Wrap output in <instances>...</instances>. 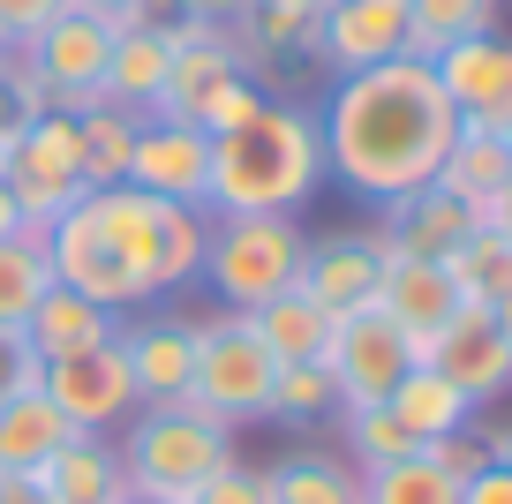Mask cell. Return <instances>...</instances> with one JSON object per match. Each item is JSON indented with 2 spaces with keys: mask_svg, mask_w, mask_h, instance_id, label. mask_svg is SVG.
Returning <instances> with one entry per match:
<instances>
[{
  "mask_svg": "<svg viewBox=\"0 0 512 504\" xmlns=\"http://www.w3.org/2000/svg\"><path fill=\"white\" fill-rule=\"evenodd\" d=\"M317 128H324V166L354 196L400 204V196L437 181L452 136H460V113H452L437 68L422 53H400V61H377L362 76H339Z\"/></svg>",
  "mask_w": 512,
  "mask_h": 504,
  "instance_id": "1",
  "label": "cell"
},
{
  "mask_svg": "<svg viewBox=\"0 0 512 504\" xmlns=\"http://www.w3.org/2000/svg\"><path fill=\"white\" fill-rule=\"evenodd\" d=\"M324 181H332V166H324L317 113L264 98L234 136H211V196H204V211L211 219H226V211H279V219H294Z\"/></svg>",
  "mask_w": 512,
  "mask_h": 504,
  "instance_id": "2",
  "label": "cell"
},
{
  "mask_svg": "<svg viewBox=\"0 0 512 504\" xmlns=\"http://www.w3.org/2000/svg\"><path fill=\"white\" fill-rule=\"evenodd\" d=\"M83 219H91L98 241L144 279L151 301L174 294V286H189L196 271H204L211 211H196V204H166V196L128 189V181H121V189H91V196H83Z\"/></svg>",
  "mask_w": 512,
  "mask_h": 504,
  "instance_id": "3",
  "label": "cell"
},
{
  "mask_svg": "<svg viewBox=\"0 0 512 504\" xmlns=\"http://www.w3.org/2000/svg\"><path fill=\"white\" fill-rule=\"evenodd\" d=\"M113 444H121L128 497L144 504H196L211 474L234 467V429L196 407H136L113 429Z\"/></svg>",
  "mask_w": 512,
  "mask_h": 504,
  "instance_id": "4",
  "label": "cell"
},
{
  "mask_svg": "<svg viewBox=\"0 0 512 504\" xmlns=\"http://www.w3.org/2000/svg\"><path fill=\"white\" fill-rule=\"evenodd\" d=\"M302 241L309 234L294 219H279V211H226L204 234V271L196 279H211L226 309L249 316L302 279Z\"/></svg>",
  "mask_w": 512,
  "mask_h": 504,
  "instance_id": "5",
  "label": "cell"
},
{
  "mask_svg": "<svg viewBox=\"0 0 512 504\" xmlns=\"http://www.w3.org/2000/svg\"><path fill=\"white\" fill-rule=\"evenodd\" d=\"M272 384L279 362L272 347L249 331V316H196V384L181 407L211 414V422L241 429V422H272Z\"/></svg>",
  "mask_w": 512,
  "mask_h": 504,
  "instance_id": "6",
  "label": "cell"
},
{
  "mask_svg": "<svg viewBox=\"0 0 512 504\" xmlns=\"http://www.w3.org/2000/svg\"><path fill=\"white\" fill-rule=\"evenodd\" d=\"M8 196L23 204V219H61V211H76L83 196H91L76 113H38V121L8 143Z\"/></svg>",
  "mask_w": 512,
  "mask_h": 504,
  "instance_id": "7",
  "label": "cell"
},
{
  "mask_svg": "<svg viewBox=\"0 0 512 504\" xmlns=\"http://www.w3.org/2000/svg\"><path fill=\"white\" fill-rule=\"evenodd\" d=\"M324 369H332V384H339V414L347 407H384L392 384L415 369V339H407L384 309H354V316L332 324Z\"/></svg>",
  "mask_w": 512,
  "mask_h": 504,
  "instance_id": "8",
  "label": "cell"
},
{
  "mask_svg": "<svg viewBox=\"0 0 512 504\" xmlns=\"http://www.w3.org/2000/svg\"><path fill=\"white\" fill-rule=\"evenodd\" d=\"M38 392L61 407V422L76 429V437H113L128 414L144 407V399H136V377H128L121 339H106V347H83V354H68V362H46Z\"/></svg>",
  "mask_w": 512,
  "mask_h": 504,
  "instance_id": "9",
  "label": "cell"
},
{
  "mask_svg": "<svg viewBox=\"0 0 512 504\" xmlns=\"http://www.w3.org/2000/svg\"><path fill=\"white\" fill-rule=\"evenodd\" d=\"M106 53H113V31L98 16H83V8H68L61 23H46L23 46V61L53 91V113H91V106H106Z\"/></svg>",
  "mask_w": 512,
  "mask_h": 504,
  "instance_id": "10",
  "label": "cell"
},
{
  "mask_svg": "<svg viewBox=\"0 0 512 504\" xmlns=\"http://www.w3.org/2000/svg\"><path fill=\"white\" fill-rule=\"evenodd\" d=\"M422 362L445 384H460L475 407H490V399L512 392V347H505V331H497L490 309H460L437 339H422Z\"/></svg>",
  "mask_w": 512,
  "mask_h": 504,
  "instance_id": "11",
  "label": "cell"
},
{
  "mask_svg": "<svg viewBox=\"0 0 512 504\" xmlns=\"http://www.w3.org/2000/svg\"><path fill=\"white\" fill-rule=\"evenodd\" d=\"M128 189H151L166 204H196L211 196V136L189 121H144L136 151H128Z\"/></svg>",
  "mask_w": 512,
  "mask_h": 504,
  "instance_id": "12",
  "label": "cell"
},
{
  "mask_svg": "<svg viewBox=\"0 0 512 504\" xmlns=\"http://www.w3.org/2000/svg\"><path fill=\"white\" fill-rule=\"evenodd\" d=\"M377 271H384L377 234H369V226H339V234L302 241V279H294V286H302L317 309L354 316V309H369V301H377Z\"/></svg>",
  "mask_w": 512,
  "mask_h": 504,
  "instance_id": "13",
  "label": "cell"
},
{
  "mask_svg": "<svg viewBox=\"0 0 512 504\" xmlns=\"http://www.w3.org/2000/svg\"><path fill=\"white\" fill-rule=\"evenodd\" d=\"M144 407H181L196 384V316H136L113 331Z\"/></svg>",
  "mask_w": 512,
  "mask_h": 504,
  "instance_id": "14",
  "label": "cell"
},
{
  "mask_svg": "<svg viewBox=\"0 0 512 504\" xmlns=\"http://www.w3.org/2000/svg\"><path fill=\"white\" fill-rule=\"evenodd\" d=\"M430 68L460 121H482L497 136L512 128V38H460V46L430 53Z\"/></svg>",
  "mask_w": 512,
  "mask_h": 504,
  "instance_id": "15",
  "label": "cell"
},
{
  "mask_svg": "<svg viewBox=\"0 0 512 504\" xmlns=\"http://www.w3.org/2000/svg\"><path fill=\"white\" fill-rule=\"evenodd\" d=\"M234 76H241V68H234V46H226V23H181L151 121H189L196 128L204 106L219 98V83H234Z\"/></svg>",
  "mask_w": 512,
  "mask_h": 504,
  "instance_id": "16",
  "label": "cell"
},
{
  "mask_svg": "<svg viewBox=\"0 0 512 504\" xmlns=\"http://www.w3.org/2000/svg\"><path fill=\"white\" fill-rule=\"evenodd\" d=\"M482 226V211H467L460 196H445L430 181V189L400 196V204H384V226H369L377 234L384 256H415V264H445L452 249H460L467 234Z\"/></svg>",
  "mask_w": 512,
  "mask_h": 504,
  "instance_id": "17",
  "label": "cell"
},
{
  "mask_svg": "<svg viewBox=\"0 0 512 504\" xmlns=\"http://www.w3.org/2000/svg\"><path fill=\"white\" fill-rule=\"evenodd\" d=\"M369 309L392 316V324L415 339V362H422V339H437V331H445L452 316L467 309V301H460V286H452V271H445V264L384 256V271H377V301H369Z\"/></svg>",
  "mask_w": 512,
  "mask_h": 504,
  "instance_id": "18",
  "label": "cell"
},
{
  "mask_svg": "<svg viewBox=\"0 0 512 504\" xmlns=\"http://www.w3.org/2000/svg\"><path fill=\"white\" fill-rule=\"evenodd\" d=\"M407 53V0H332L324 8V68L362 76Z\"/></svg>",
  "mask_w": 512,
  "mask_h": 504,
  "instance_id": "19",
  "label": "cell"
},
{
  "mask_svg": "<svg viewBox=\"0 0 512 504\" xmlns=\"http://www.w3.org/2000/svg\"><path fill=\"white\" fill-rule=\"evenodd\" d=\"M31 482L46 504H128V474H121V444L113 437H68Z\"/></svg>",
  "mask_w": 512,
  "mask_h": 504,
  "instance_id": "20",
  "label": "cell"
},
{
  "mask_svg": "<svg viewBox=\"0 0 512 504\" xmlns=\"http://www.w3.org/2000/svg\"><path fill=\"white\" fill-rule=\"evenodd\" d=\"M113 331H121V316H113V309H98V301L68 294V286L53 279L46 294H38L31 324H23V347H31V362L46 369V362H68V354H83V347H106Z\"/></svg>",
  "mask_w": 512,
  "mask_h": 504,
  "instance_id": "21",
  "label": "cell"
},
{
  "mask_svg": "<svg viewBox=\"0 0 512 504\" xmlns=\"http://www.w3.org/2000/svg\"><path fill=\"white\" fill-rule=\"evenodd\" d=\"M53 219H23L16 241H0V339H23V324H31L38 294L53 286Z\"/></svg>",
  "mask_w": 512,
  "mask_h": 504,
  "instance_id": "22",
  "label": "cell"
},
{
  "mask_svg": "<svg viewBox=\"0 0 512 504\" xmlns=\"http://www.w3.org/2000/svg\"><path fill=\"white\" fill-rule=\"evenodd\" d=\"M505 181H512V143L497 136V128H482V121H460L445 166H437V189L460 196L467 211H490V196L505 189Z\"/></svg>",
  "mask_w": 512,
  "mask_h": 504,
  "instance_id": "23",
  "label": "cell"
},
{
  "mask_svg": "<svg viewBox=\"0 0 512 504\" xmlns=\"http://www.w3.org/2000/svg\"><path fill=\"white\" fill-rule=\"evenodd\" d=\"M76 429L46 392H0V474H38Z\"/></svg>",
  "mask_w": 512,
  "mask_h": 504,
  "instance_id": "24",
  "label": "cell"
},
{
  "mask_svg": "<svg viewBox=\"0 0 512 504\" xmlns=\"http://www.w3.org/2000/svg\"><path fill=\"white\" fill-rule=\"evenodd\" d=\"M384 407L400 414V429L415 437V452H422V444H437V437H452V429H467V422H475V399H467L460 384H445L430 362H415V369H407V377L392 384V399H384Z\"/></svg>",
  "mask_w": 512,
  "mask_h": 504,
  "instance_id": "25",
  "label": "cell"
},
{
  "mask_svg": "<svg viewBox=\"0 0 512 504\" xmlns=\"http://www.w3.org/2000/svg\"><path fill=\"white\" fill-rule=\"evenodd\" d=\"M332 309H317V301L302 294V286H287V294H272L264 309H249V331L272 347V362H324V347H332Z\"/></svg>",
  "mask_w": 512,
  "mask_h": 504,
  "instance_id": "26",
  "label": "cell"
},
{
  "mask_svg": "<svg viewBox=\"0 0 512 504\" xmlns=\"http://www.w3.org/2000/svg\"><path fill=\"white\" fill-rule=\"evenodd\" d=\"M264 504H362V467L339 452H287L264 474Z\"/></svg>",
  "mask_w": 512,
  "mask_h": 504,
  "instance_id": "27",
  "label": "cell"
},
{
  "mask_svg": "<svg viewBox=\"0 0 512 504\" xmlns=\"http://www.w3.org/2000/svg\"><path fill=\"white\" fill-rule=\"evenodd\" d=\"M166 61H174V38H166V31L113 38V53H106V106H128V113H144V121H151L159 83H166Z\"/></svg>",
  "mask_w": 512,
  "mask_h": 504,
  "instance_id": "28",
  "label": "cell"
},
{
  "mask_svg": "<svg viewBox=\"0 0 512 504\" xmlns=\"http://www.w3.org/2000/svg\"><path fill=\"white\" fill-rule=\"evenodd\" d=\"M445 271H452V286H460L467 309H497V301H512V234L475 226V234L445 256Z\"/></svg>",
  "mask_w": 512,
  "mask_h": 504,
  "instance_id": "29",
  "label": "cell"
},
{
  "mask_svg": "<svg viewBox=\"0 0 512 504\" xmlns=\"http://www.w3.org/2000/svg\"><path fill=\"white\" fill-rule=\"evenodd\" d=\"M497 0H407V53H445L460 38H497Z\"/></svg>",
  "mask_w": 512,
  "mask_h": 504,
  "instance_id": "30",
  "label": "cell"
},
{
  "mask_svg": "<svg viewBox=\"0 0 512 504\" xmlns=\"http://www.w3.org/2000/svg\"><path fill=\"white\" fill-rule=\"evenodd\" d=\"M136 128H144V113H128V106H91V113H76V136H83V181H91V189H121V181H128Z\"/></svg>",
  "mask_w": 512,
  "mask_h": 504,
  "instance_id": "31",
  "label": "cell"
},
{
  "mask_svg": "<svg viewBox=\"0 0 512 504\" xmlns=\"http://www.w3.org/2000/svg\"><path fill=\"white\" fill-rule=\"evenodd\" d=\"M362 504H460V482L437 474L422 452H407V459H392V467L362 474Z\"/></svg>",
  "mask_w": 512,
  "mask_h": 504,
  "instance_id": "32",
  "label": "cell"
},
{
  "mask_svg": "<svg viewBox=\"0 0 512 504\" xmlns=\"http://www.w3.org/2000/svg\"><path fill=\"white\" fill-rule=\"evenodd\" d=\"M332 414H339V384H332V369H324V362H287V369H279V384H272V422L317 429V422H332Z\"/></svg>",
  "mask_w": 512,
  "mask_h": 504,
  "instance_id": "33",
  "label": "cell"
},
{
  "mask_svg": "<svg viewBox=\"0 0 512 504\" xmlns=\"http://www.w3.org/2000/svg\"><path fill=\"white\" fill-rule=\"evenodd\" d=\"M339 444H347V459L362 474L369 467H392V459L415 452V437L400 429V414H392V407H347V414H339Z\"/></svg>",
  "mask_w": 512,
  "mask_h": 504,
  "instance_id": "34",
  "label": "cell"
},
{
  "mask_svg": "<svg viewBox=\"0 0 512 504\" xmlns=\"http://www.w3.org/2000/svg\"><path fill=\"white\" fill-rule=\"evenodd\" d=\"M38 113H53V91L38 83V68L23 61V53H0V151H8Z\"/></svg>",
  "mask_w": 512,
  "mask_h": 504,
  "instance_id": "35",
  "label": "cell"
},
{
  "mask_svg": "<svg viewBox=\"0 0 512 504\" xmlns=\"http://www.w3.org/2000/svg\"><path fill=\"white\" fill-rule=\"evenodd\" d=\"M422 459H430L437 474H452V482H467V474H482L490 467V429H452V437H437V444H422Z\"/></svg>",
  "mask_w": 512,
  "mask_h": 504,
  "instance_id": "36",
  "label": "cell"
},
{
  "mask_svg": "<svg viewBox=\"0 0 512 504\" xmlns=\"http://www.w3.org/2000/svg\"><path fill=\"white\" fill-rule=\"evenodd\" d=\"M256 106H264V83H256V76H234V83H219V98L204 106V121H196V128H204V136H234Z\"/></svg>",
  "mask_w": 512,
  "mask_h": 504,
  "instance_id": "37",
  "label": "cell"
},
{
  "mask_svg": "<svg viewBox=\"0 0 512 504\" xmlns=\"http://www.w3.org/2000/svg\"><path fill=\"white\" fill-rule=\"evenodd\" d=\"M61 16H68V0H0V46L23 53L46 23H61Z\"/></svg>",
  "mask_w": 512,
  "mask_h": 504,
  "instance_id": "38",
  "label": "cell"
},
{
  "mask_svg": "<svg viewBox=\"0 0 512 504\" xmlns=\"http://www.w3.org/2000/svg\"><path fill=\"white\" fill-rule=\"evenodd\" d=\"M196 504H264V474H256V467H241V459H234L226 474H211V482L196 489Z\"/></svg>",
  "mask_w": 512,
  "mask_h": 504,
  "instance_id": "39",
  "label": "cell"
},
{
  "mask_svg": "<svg viewBox=\"0 0 512 504\" xmlns=\"http://www.w3.org/2000/svg\"><path fill=\"white\" fill-rule=\"evenodd\" d=\"M460 504H512V467H482V474H467L460 482Z\"/></svg>",
  "mask_w": 512,
  "mask_h": 504,
  "instance_id": "40",
  "label": "cell"
},
{
  "mask_svg": "<svg viewBox=\"0 0 512 504\" xmlns=\"http://www.w3.org/2000/svg\"><path fill=\"white\" fill-rule=\"evenodd\" d=\"M249 8H256V0H189V16H196V23H241Z\"/></svg>",
  "mask_w": 512,
  "mask_h": 504,
  "instance_id": "41",
  "label": "cell"
},
{
  "mask_svg": "<svg viewBox=\"0 0 512 504\" xmlns=\"http://www.w3.org/2000/svg\"><path fill=\"white\" fill-rule=\"evenodd\" d=\"M0 504H46L31 474H0Z\"/></svg>",
  "mask_w": 512,
  "mask_h": 504,
  "instance_id": "42",
  "label": "cell"
},
{
  "mask_svg": "<svg viewBox=\"0 0 512 504\" xmlns=\"http://www.w3.org/2000/svg\"><path fill=\"white\" fill-rule=\"evenodd\" d=\"M482 226H497V234H512V181L490 196V211H482Z\"/></svg>",
  "mask_w": 512,
  "mask_h": 504,
  "instance_id": "43",
  "label": "cell"
},
{
  "mask_svg": "<svg viewBox=\"0 0 512 504\" xmlns=\"http://www.w3.org/2000/svg\"><path fill=\"white\" fill-rule=\"evenodd\" d=\"M16 226H23V204L8 196V181H0V241H16Z\"/></svg>",
  "mask_w": 512,
  "mask_h": 504,
  "instance_id": "44",
  "label": "cell"
},
{
  "mask_svg": "<svg viewBox=\"0 0 512 504\" xmlns=\"http://www.w3.org/2000/svg\"><path fill=\"white\" fill-rule=\"evenodd\" d=\"M490 459H497V467H512V422L490 429Z\"/></svg>",
  "mask_w": 512,
  "mask_h": 504,
  "instance_id": "45",
  "label": "cell"
},
{
  "mask_svg": "<svg viewBox=\"0 0 512 504\" xmlns=\"http://www.w3.org/2000/svg\"><path fill=\"white\" fill-rule=\"evenodd\" d=\"M490 316H497V331H505V347H512V301H497Z\"/></svg>",
  "mask_w": 512,
  "mask_h": 504,
  "instance_id": "46",
  "label": "cell"
},
{
  "mask_svg": "<svg viewBox=\"0 0 512 504\" xmlns=\"http://www.w3.org/2000/svg\"><path fill=\"white\" fill-rule=\"evenodd\" d=\"M68 8H83V16H106V8H121V0H68Z\"/></svg>",
  "mask_w": 512,
  "mask_h": 504,
  "instance_id": "47",
  "label": "cell"
},
{
  "mask_svg": "<svg viewBox=\"0 0 512 504\" xmlns=\"http://www.w3.org/2000/svg\"><path fill=\"white\" fill-rule=\"evenodd\" d=\"M279 8H309V16H324V8H332V0H279Z\"/></svg>",
  "mask_w": 512,
  "mask_h": 504,
  "instance_id": "48",
  "label": "cell"
},
{
  "mask_svg": "<svg viewBox=\"0 0 512 504\" xmlns=\"http://www.w3.org/2000/svg\"><path fill=\"white\" fill-rule=\"evenodd\" d=\"M0 181H8V151H0Z\"/></svg>",
  "mask_w": 512,
  "mask_h": 504,
  "instance_id": "49",
  "label": "cell"
},
{
  "mask_svg": "<svg viewBox=\"0 0 512 504\" xmlns=\"http://www.w3.org/2000/svg\"><path fill=\"white\" fill-rule=\"evenodd\" d=\"M128 504H144V497H128Z\"/></svg>",
  "mask_w": 512,
  "mask_h": 504,
  "instance_id": "50",
  "label": "cell"
},
{
  "mask_svg": "<svg viewBox=\"0 0 512 504\" xmlns=\"http://www.w3.org/2000/svg\"><path fill=\"white\" fill-rule=\"evenodd\" d=\"M505 143H512V128H505Z\"/></svg>",
  "mask_w": 512,
  "mask_h": 504,
  "instance_id": "51",
  "label": "cell"
},
{
  "mask_svg": "<svg viewBox=\"0 0 512 504\" xmlns=\"http://www.w3.org/2000/svg\"><path fill=\"white\" fill-rule=\"evenodd\" d=\"M0 53H8V46H0Z\"/></svg>",
  "mask_w": 512,
  "mask_h": 504,
  "instance_id": "52",
  "label": "cell"
}]
</instances>
